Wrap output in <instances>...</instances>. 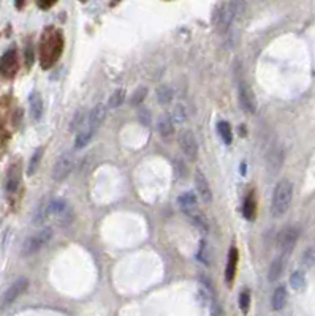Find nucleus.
Masks as SVG:
<instances>
[{
    "mask_svg": "<svg viewBox=\"0 0 315 316\" xmlns=\"http://www.w3.org/2000/svg\"><path fill=\"white\" fill-rule=\"evenodd\" d=\"M291 198H293V185H291V182L288 179L279 180L274 188L271 203V212L276 218L287 214L291 204Z\"/></svg>",
    "mask_w": 315,
    "mask_h": 316,
    "instance_id": "obj_1",
    "label": "nucleus"
},
{
    "mask_svg": "<svg viewBox=\"0 0 315 316\" xmlns=\"http://www.w3.org/2000/svg\"><path fill=\"white\" fill-rule=\"evenodd\" d=\"M246 8V4L241 2H224L220 4L214 11V27L219 33H227L231 27V22L242 10Z\"/></svg>",
    "mask_w": 315,
    "mask_h": 316,
    "instance_id": "obj_2",
    "label": "nucleus"
},
{
    "mask_svg": "<svg viewBox=\"0 0 315 316\" xmlns=\"http://www.w3.org/2000/svg\"><path fill=\"white\" fill-rule=\"evenodd\" d=\"M52 239V228L51 226H44L40 231H37L35 234H32L30 237H27L22 243V255L24 256H30L38 253L41 248H44Z\"/></svg>",
    "mask_w": 315,
    "mask_h": 316,
    "instance_id": "obj_3",
    "label": "nucleus"
},
{
    "mask_svg": "<svg viewBox=\"0 0 315 316\" xmlns=\"http://www.w3.org/2000/svg\"><path fill=\"white\" fill-rule=\"evenodd\" d=\"M49 215L54 217L57 220V223L62 228L72 225V221L75 218V212L72 206H70L68 201L64 200V198H52L49 201Z\"/></svg>",
    "mask_w": 315,
    "mask_h": 316,
    "instance_id": "obj_4",
    "label": "nucleus"
},
{
    "mask_svg": "<svg viewBox=\"0 0 315 316\" xmlns=\"http://www.w3.org/2000/svg\"><path fill=\"white\" fill-rule=\"evenodd\" d=\"M75 166V157L72 152H65V154H62L59 158H57V161L54 163V168H52V179L56 182H62L65 180L70 172H72Z\"/></svg>",
    "mask_w": 315,
    "mask_h": 316,
    "instance_id": "obj_5",
    "label": "nucleus"
},
{
    "mask_svg": "<svg viewBox=\"0 0 315 316\" xmlns=\"http://www.w3.org/2000/svg\"><path fill=\"white\" fill-rule=\"evenodd\" d=\"M298 237H299L298 228H295V226L284 228L281 232H279V236H277V247H279V250H281L284 255H288L291 250L295 248V245L298 242Z\"/></svg>",
    "mask_w": 315,
    "mask_h": 316,
    "instance_id": "obj_6",
    "label": "nucleus"
},
{
    "mask_svg": "<svg viewBox=\"0 0 315 316\" xmlns=\"http://www.w3.org/2000/svg\"><path fill=\"white\" fill-rule=\"evenodd\" d=\"M18 72V52L15 48H10L0 57V75L4 78H13Z\"/></svg>",
    "mask_w": 315,
    "mask_h": 316,
    "instance_id": "obj_7",
    "label": "nucleus"
},
{
    "mask_svg": "<svg viewBox=\"0 0 315 316\" xmlns=\"http://www.w3.org/2000/svg\"><path fill=\"white\" fill-rule=\"evenodd\" d=\"M27 288H29V280H27L26 277L18 278L16 282L11 283V285L8 286V289L5 291L4 299H2V305H4V307L11 305V303H13L21 294H24Z\"/></svg>",
    "mask_w": 315,
    "mask_h": 316,
    "instance_id": "obj_8",
    "label": "nucleus"
},
{
    "mask_svg": "<svg viewBox=\"0 0 315 316\" xmlns=\"http://www.w3.org/2000/svg\"><path fill=\"white\" fill-rule=\"evenodd\" d=\"M238 97H239L241 109L244 112H247V114H255V111H256V100H255V95H253L252 89L249 87V84H246V83L239 84Z\"/></svg>",
    "mask_w": 315,
    "mask_h": 316,
    "instance_id": "obj_9",
    "label": "nucleus"
},
{
    "mask_svg": "<svg viewBox=\"0 0 315 316\" xmlns=\"http://www.w3.org/2000/svg\"><path fill=\"white\" fill-rule=\"evenodd\" d=\"M179 146L184 152V155L189 160H195L198 155V143L196 138L190 130H182L179 135Z\"/></svg>",
    "mask_w": 315,
    "mask_h": 316,
    "instance_id": "obj_10",
    "label": "nucleus"
},
{
    "mask_svg": "<svg viewBox=\"0 0 315 316\" xmlns=\"http://www.w3.org/2000/svg\"><path fill=\"white\" fill-rule=\"evenodd\" d=\"M195 186H196V192L200 195L201 200L206 203V204H211L213 203V192H211V186H209V182L206 179V175L200 171L196 169L195 171Z\"/></svg>",
    "mask_w": 315,
    "mask_h": 316,
    "instance_id": "obj_11",
    "label": "nucleus"
},
{
    "mask_svg": "<svg viewBox=\"0 0 315 316\" xmlns=\"http://www.w3.org/2000/svg\"><path fill=\"white\" fill-rule=\"evenodd\" d=\"M104 119H107V106H104V104H101V103H98L97 106L90 111V114H89V122H87V128L92 132V133H95L98 128H100V125L104 122Z\"/></svg>",
    "mask_w": 315,
    "mask_h": 316,
    "instance_id": "obj_12",
    "label": "nucleus"
},
{
    "mask_svg": "<svg viewBox=\"0 0 315 316\" xmlns=\"http://www.w3.org/2000/svg\"><path fill=\"white\" fill-rule=\"evenodd\" d=\"M282 161H284V150L282 147L279 146H274L270 154H268V171L271 174H277L279 169L282 166Z\"/></svg>",
    "mask_w": 315,
    "mask_h": 316,
    "instance_id": "obj_13",
    "label": "nucleus"
},
{
    "mask_svg": "<svg viewBox=\"0 0 315 316\" xmlns=\"http://www.w3.org/2000/svg\"><path fill=\"white\" fill-rule=\"evenodd\" d=\"M178 201H179V206L185 214H189V215L198 214V201H196V196L192 192L181 195Z\"/></svg>",
    "mask_w": 315,
    "mask_h": 316,
    "instance_id": "obj_14",
    "label": "nucleus"
},
{
    "mask_svg": "<svg viewBox=\"0 0 315 316\" xmlns=\"http://www.w3.org/2000/svg\"><path fill=\"white\" fill-rule=\"evenodd\" d=\"M29 106H30L32 119L35 122H38L41 119V115H43V100H41V95L37 90H33L29 95Z\"/></svg>",
    "mask_w": 315,
    "mask_h": 316,
    "instance_id": "obj_15",
    "label": "nucleus"
},
{
    "mask_svg": "<svg viewBox=\"0 0 315 316\" xmlns=\"http://www.w3.org/2000/svg\"><path fill=\"white\" fill-rule=\"evenodd\" d=\"M19 182H21V169H19V165H11L10 169H8V174H7V183H5V188H7V193L11 195L18 190L19 186Z\"/></svg>",
    "mask_w": 315,
    "mask_h": 316,
    "instance_id": "obj_16",
    "label": "nucleus"
},
{
    "mask_svg": "<svg viewBox=\"0 0 315 316\" xmlns=\"http://www.w3.org/2000/svg\"><path fill=\"white\" fill-rule=\"evenodd\" d=\"M236 266H238V250L231 247L228 250V260H227V267H225V282L231 283L233 278L236 274Z\"/></svg>",
    "mask_w": 315,
    "mask_h": 316,
    "instance_id": "obj_17",
    "label": "nucleus"
},
{
    "mask_svg": "<svg viewBox=\"0 0 315 316\" xmlns=\"http://www.w3.org/2000/svg\"><path fill=\"white\" fill-rule=\"evenodd\" d=\"M285 271V258L284 256H277V258L273 260L271 266H270V272H268V278H270V282H276L282 277Z\"/></svg>",
    "mask_w": 315,
    "mask_h": 316,
    "instance_id": "obj_18",
    "label": "nucleus"
},
{
    "mask_svg": "<svg viewBox=\"0 0 315 316\" xmlns=\"http://www.w3.org/2000/svg\"><path fill=\"white\" fill-rule=\"evenodd\" d=\"M49 217V201L48 200H41L40 204L35 209V214H33V225H43L46 218Z\"/></svg>",
    "mask_w": 315,
    "mask_h": 316,
    "instance_id": "obj_19",
    "label": "nucleus"
},
{
    "mask_svg": "<svg viewBox=\"0 0 315 316\" xmlns=\"http://www.w3.org/2000/svg\"><path fill=\"white\" fill-rule=\"evenodd\" d=\"M287 299H288L287 289L284 286L276 288V291L273 292V299H271V307H273V310H276V311L282 310L285 307V303H287Z\"/></svg>",
    "mask_w": 315,
    "mask_h": 316,
    "instance_id": "obj_20",
    "label": "nucleus"
},
{
    "mask_svg": "<svg viewBox=\"0 0 315 316\" xmlns=\"http://www.w3.org/2000/svg\"><path fill=\"white\" fill-rule=\"evenodd\" d=\"M255 212H256V201H255V195L249 193L247 198L244 200V206H242V215L247 220H253L255 218Z\"/></svg>",
    "mask_w": 315,
    "mask_h": 316,
    "instance_id": "obj_21",
    "label": "nucleus"
},
{
    "mask_svg": "<svg viewBox=\"0 0 315 316\" xmlns=\"http://www.w3.org/2000/svg\"><path fill=\"white\" fill-rule=\"evenodd\" d=\"M157 128H159V133L163 138H171L174 135V125L170 117H162L157 123Z\"/></svg>",
    "mask_w": 315,
    "mask_h": 316,
    "instance_id": "obj_22",
    "label": "nucleus"
},
{
    "mask_svg": "<svg viewBox=\"0 0 315 316\" xmlns=\"http://www.w3.org/2000/svg\"><path fill=\"white\" fill-rule=\"evenodd\" d=\"M217 132L222 138V141H224L225 144H231L233 141V133H231V125L225 120H222L217 123Z\"/></svg>",
    "mask_w": 315,
    "mask_h": 316,
    "instance_id": "obj_23",
    "label": "nucleus"
},
{
    "mask_svg": "<svg viewBox=\"0 0 315 316\" xmlns=\"http://www.w3.org/2000/svg\"><path fill=\"white\" fill-rule=\"evenodd\" d=\"M41 158H43V149H37L33 152V155L29 161V166H27V175H33L35 172H37L40 163H41Z\"/></svg>",
    "mask_w": 315,
    "mask_h": 316,
    "instance_id": "obj_24",
    "label": "nucleus"
},
{
    "mask_svg": "<svg viewBox=\"0 0 315 316\" xmlns=\"http://www.w3.org/2000/svg\"><path fill=\"white\" fill-rule=\"evenodd\" d=\"M171 120H173V123H184L185 120H187V109H185L182 103L174 106V109L171 112Z\"/></svg>",
    "mask_w": 315,
    "mask_h": 316,
    "instance_id": "obj_25",
    "label": "nucleus"
},
{
    "mask_svg": "<svg viewBox=\"0 0 315 316\" xmlns=\"http://www.w3.org/2000/svg\"><path fill=\"white\" fill-rule=\"evenodd\" d=\"M92 133L89 128H86V130H81V132H78V135H76V139H75V149H83V147H86L89 143H90V139H92Z\"/></svg>",
    "mask_w": 315,
    "mask_h": 316,
    "instance_id": "obj_26",
    "label": "nucleus"
},
{
    "mask_svg": "<svg viewBox=\"0 0 315 316\" xmlns=\"http://www.w3.org/2000/svg\"><path fill=\"white\" fill-rule=\"evenodd\" d=\"M124 100H125V90L124 89L116 90L113 95L110 97V100H108V108L116 109V108L121 106V104L124 103Z\"/></svg>",
    "mask_w": 315,
    "mask_h": 316,
    "instance_id": "obj_27",
    "label": "nucleus"
},
{
    "mask_svg": "<svg viewBox=\"0 0 315 316\" xmlns=\"http://www.w3.org/2000/svg\"><path fill=\"white\" fill-rule=\"evenodd\" d=\"M84 125H86V114L83 112V111H78L76 114H75V117H73V120H72V123H70V130L72 132H76V130H83L84 128Z\"/></svg>",
    "mask_w": 315,
    "mask_h": 316,
    "instance_id": "obj_28",
    "label": "nucleus"
},
{
    "mask_svg": "<svg viewBox=\"0 0 315 316\" xmlns=\"http://www.w3.org/2000/svg\"><path fill=\"white\" fill-rule=\"evenodd\" d=\"M157 98L160 104H168L173 100V90L168 86H160L157 90Z\"/></svg>",
    "mask_w": 315,
    "mask_h": 316,
    "instance_id": "obj_29",
    "label": "nucleus"
},
{
    "mask_svg": "<svg viewBox=\"0 0 315 316\" xmlns=\"http://www.w3.org/2000/svg\"><path fill=\"white\" fill-rule=\"evenodd\" d=\"M290 285L293 286L295 289H304V286H306V277H304V274H302L301 271H296L293 275L290 277Z\"/></svg>",
    "mask_w": 315,
    "mask_h": 316,
    "instance_id": "obj_30",
    "label": "nucleus"
},
{
    "mask_svg": "<svg viewBox=\"0 0 315 316\" xmlns=\"http://www.w3.org/2000/svg\"><path fill=\"white\" fill-rule=\"evenodd\" d=\"M198 260L204 264H211V253H209V245L203 240L200 245V251H198Z\"/></svg>",
    "mask_w": 315,
    "mask_h": 316,
    "instance_id": "obj_31",
    "label": "nucleus"
},
{
    "mask_svg": "<svg viewBox=\"0 0 315 316\" xmlns=\"http://www.w3.org/2000/svg\"><path fill=\"white\" fill-rule=\"evenodd\" d=\"M250 307V292L249 291H242L239 294V308L242 313H247Z\"/></svg>",
    "mask_w": 315,
    "mask_h": 316,
    "instance_id": "obj_32",
    "label": "nucleus"
},
{
    "mask_svg": "<svg viewBox=\"0 0 315 316\" xmlns=\"http://www.w3.org/2000/svg\"><path fill=\"white\" fill-rule=\"evenodd\" d=\"M146 95H147V89L146 87H139L135 93H133V97H132V104H139L141 103L144 98H146Z\"/></svg>",
    "mask_w": 315,
    "mask_h": 316,
    "instance_id": "obj_33",
    "label": "nucleus"
},
{
    "mask_svg": "<svg viewBox=\"0 0 315 316\" xmlns=\"http://www.w3.org/2000/svg\"><path fill=\"white\" fill-rule=\"evenodd\" d=\"M24 58H26V65H27V68H30V67L33 65V46H32V43H27V44H26Z\"/></svg>",
    "mask_w": 315,
    "mask_h": 316,
    "instance_id": "obj_34",
    "label": "nucleus"
},
{
    "mask_svg": "<svg viewBox=\"0 0 315 316\" xmlns=\"http://www.w3.org/2000/svg\"><path fill=\"white\" fill-rule=\"evenodd\" d=\"M138 117H139V120L143 122V125H149L150 123V112L147 109H139Z\"/></svg>",
    "mask_w": 315,
    "mask_h": 316,
    "instance_id": "obj_35",
    "label": "nucleus"
},
{
    "mask_svg": "<svg viewBox=\"0 0 315 316\" xmlns=\"http://www.w3.org/2000/svg\"><path fill=\"white\" fill-rule=\"evenodd\" d=\"M304 263L306 266H312L313 264V250H307L304 255Z\"/></svg>",
    "mask_w": 315,
    "mask_h": 316,
    "instance_id": "obj_36",
    "label": "nucleus"
},
{
    "mask_svg": "<svg viewBox=\"0 0 315 316\" xmlns=\"http://www.w3.org/2000/svg\"><path fill=\"white\" fill-rule=\"evenodd\" d=\"M54 4H56V2H38V7L43 8V10H48V8H51Z\"/></svg>",
    "mask_w": 315,
    "mask_h": 316,
    "instance_id": "obj_37",
    "label": "nucleus"
},
{
    "mask_svg": "<svg viewBox=\"0 0 315 316\" xmlns=\"http://www.w3.org/2000/svg\"><path fill=\"white\" fill-rule=\"evenodd\" d=\"M22 5H24V2H18V4H16V7H18V8H21Z\"/></svg>",
    "mask_w": 315,
    "mask_h": 316,
    "instance_id": "obj_38",
    "label": "nucleus"
}]
</instances>
